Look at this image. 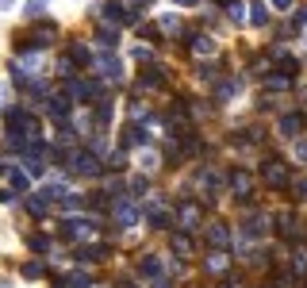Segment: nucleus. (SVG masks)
<instances>
[{
  "instance_id": "a878e982",
  "label": "nucleus",
  "mask_w": 307,
  "mask_h": 288,
  "mask_svg": "<svg viewBox=\"0 0 307 288\" xmlns=\"http://www.w3.org/2000/svg\"><path fill=\"white\" fill-rule=\"evenodd\" d=\"M177 4H196V0H177Z\"/></svg>"
},
{
  "instance_id": "5701e85b",
  "label": "nucleus",
  "mask_w": 307,
  "mask_h": 288,
  "mask_svg": "<svg viewBox=\"0 0 307 288\" xmlns=\"http://www.w3.org/2000/svg\"><path fill=\"white\" fill-rule=\"evenodd\" d=\"M292 0H272V8H288Z\"/></svg>"
},
{
  "instance_id": "4be33fe9",
  "label": "nucleus",
  "mask_w": 307,
  "mask_h": 288,
  "mask_svg": "<svg viewBox=\"0 0 307 288\" xmlns=\"http://www.w3.org/2000/svg\"><path fill=\"white\" fill-rule=\"evenodd\" d=\"M296 23H299V27L307 23V12H296Z\"/></svg>"
},
{
  "instance_id": "423d86ee",
  "label": "nucleus",
  "mask_w": 307,
  "mask_h": 288,
  "mask_svg": "<svg viewBox=\"0 0 307 288\" xmlns=\"http://www.w3.org/2000/svg\"><path fill=\"white\" fill-rule=\"evenodd\" d=\"M50 115L65 119V115H70V100H65V96H54V100H50Z\"/></svg>"
},
{
  "instance_id": "0eeeda50",
  "label": "nucleus",
  "mask_w": 307,
  "mask_h": 288,
  "mask_svg": "<svg viewBox=\"0 0 307 288\" xmlns=\"http://www.w3.org/2000/svg\"><path fill=\"white\" fill-rule=\"evenodd\" d=\"M142 273H146V277H161V262L154 258V253H146V258H142Z\"/></svg>"
},
{
  "instance_id": "a211bd4d",
  "label": "nucleus",
  "mask_w": 307,
  "mask_h": 288,
  "mask_svg": "<svg viewBox=\"0 0 307 288\" xmlns=\"http://www.w3.org/2000/svg\"><path fill=\"white\" fill-rule=\"evenodd\" d=\"M246 188H250V177H246V173H234V192H246Z\"/></svg>"
},
{
  "instance_id": "9b49d317",
  "label": "nucleus",
  "mask_w": 307,
  "mask_h": 288,
  "mask_svg": "<svg viewBox=\"0 0 307 288\" xmlns=\"http://www.w3.org/2000/svg\"><path fill=\"white\" fill-rule=\"evenodd\" d=\"M173 250L188 258V253H192V242H188V235H173Z\"/></svg>"
},
{
  "instance_id": "39448f33",
  "label": "nucleus",
  "mask_w": 307,
  "mask_h": 288,
  "mask_svg": "<svg viewBox=\"0 0 307 288\" xmlns=\"http://www.w3.org/2000/svg\"><path fill=\"white\" fill-rule=\"evenodd\" d=\"M265 181H269V184H284V181H288V173H284L277 162H269V166H265Z\"/></svg>"
},
{
  "instance_id": "6e6552de",
  "label": "nucleus",
  "mask_w": 307,
  "mask_h": 288,
  "mask_svg": "<svg viewBox=\"0 0 307 288\" xmlns=\"http://www.w3.org/2000/svg\"><path fill=\"white\" fill-rule=\"evenodd\" d=\"M181 223H184V227H192V223H200V208H196V204L181 208Z\"/></svg>"
},
{
  "instance_id": "9d476101",
  "label": "nucleus",
  "mask_w": 307,
  "mask_h": 288,
  "mask_svg": "<svg viewBox=\"0 0 307 288\" xmlns=\"http://www.w3.org/2000/svg\"><path fill=\"white\" fill-rule=\"evenodd\" d=\"M299 131V115H284L281 119V135H296Z\"/></svg>"
},
{
  "instance_id": "bb28decb",
  "label": "nucleus",
  "mask_w": 307,
  "mask_h": 288,
  "mask_svg": "<svg viewBox=\"0 0 307 288\" xmlns=\"http://www.w3.org/2000/svg\"><path fill=\"white\" fill-rule=\"evenodd\" d=\"M0 4H12V0H0Z\"/></svg>"
},
{
  "instance_id": "7ed1b4c3",
  "label": "nucleus",
  "mask_w": 307,
  "mask_h": 288,
  "mask_svg": "<svg viewBox=\"0 0 307 288\" xmlns=\"http://www.w3.org/2000/svg\"><path fill=\"white\" fill-rule=\"evenodd\" d=\"M61 227H65V235H70V238H88V235H92V227H88L85 219H65Z\"/></svg>"
},
{
  "instance_id": "412c9836",
  "label": "nucleus",
  "mask_w": 307,
  "mask_h": 288,
  "mask_svg": "<svg viewBox=\"0 0 307 288\" xmlns=\"http://www.w3.org/2000/svg\"><path fill=\"white\" fill-rule=\"evenodd\" d=\"M296 157H299V162H307V142H299V146H296Z\"/></svg>"
},
{
  "instance_id": "dca6fc26",
  "label": "nucleus",
  "mask_w": 307,
  "mask_h": 288,
  "mask_svg": "<svg viewBox=\"0 0 307 288\" xmlns=\"http://www.w3.org/2000/svg\"><path fill=\"white\" fill-rule=\"evenodd\" d=\"M88 284V277H85V273H77V277H70V280H65V288H85Z\"/></svg>"
},
{
  "instance_id": "ddd939ff",
  "label": "nucleus",
  "mask_w": 307,
  "mask_h": 288,
  "mask_svg": "<svg viewBox=\"0 0 307 288\" xmlns=\"http://www.w3.org/2000/svg\"><path fill=\"white\" fill-rule=\"evenodd\" d=\"M27 208L35 211V215H46V196H35V200H27Z\"/></svg>"
},
{
  "instance_id": "4468645a",
  "label": "nucleus",
  "mask_w": 307,
  "mask_h": 288,
  "mask_svg": "<svg viewBox=\"0 0 307 288\" xmlns=\"http://www.w3.org/2000/svg\"><path fill=\"white\" fill-rule=\"evenodd\" d=\"M211 50H215V43H211L208 35H203V39H196V54H211Z\"/></svg>"
},
{
  "instance_id": "aec40b11",
  "label": "nucleus",
  "mask_w": 307,
  "mask_h": 288,
  "mask_svg": "<svg viewBox=\"0 0 307 288\" xmlns=\"http://www.w3.org/2000/svg\"><path fill=\"white\" fill-rule=\"evenodd\" d=\"M123 142H127V146H139V142H142V131H134V127H131V131H127V139H123Z\"/></svg>"
},
{
  "instance_id": "1a4fd4ad",
  "label": "nucleus",
  "mask_w": 307,
  "mask_h": 288,
  "mask_svg": "<svg viewBox=\"0 0 307 288\" xmlns=\"http://www.w3.org/2000/svg\"><path fill=\"white\" fill-rule=\"evenodd\" d=\"M208 238H211V246H227V227H219V223H215V227L208 231Z\"/></svg>"
},
{
  "instance_id": "20e7f679",
  "label": "nucleus",
  "mask_w": 307,
  "mask_h": 288,
  "mask_svg": "<svg viewBox=\"0 0 307 288\" xmlns=\"http://www.w3.org/2000/svg\"><path fill=\"white\" fill-rule=\"evenodd\" d=\"M115 219H119L123 227H131L134 219H139V211H134V208H131V204H115Z\"/></svg>"
},
{
  "instance_id": "cd10ccee",
  "label": "nucleus",
  "mask_w": 307,
  "mask_h": 288,
  "mask_svg": "<svg viewBox=\"0 0 307 288\" xmlns=\"http://www.w3.org/2000/svg\"><path fill=\"white\" fill-rule=\"evenodd\" d=\"M0 288H4V284H0Z\"/></svg>"
},
{
  "instance_id": "2eb2a0df",
  "label": "nucleus",
  "mask_w": 307,
  "mask_h": 288,
  "mask_svg": "<svg viewBox=\"0 0 307 288\" xmlns=\"http://www.w3.org/2000/svg\"><path fill=\"white\" fill-rule=\"evenodd\" d=\"M46 0H27V16H43Z\"/></svg>"
},
{
  "instance_id": "393cba45",
  "label": "nucleus",
  "mask_w": 307,
  "mask_h": 288,
  "mask_svg": "<svg viewBox=\"0 0 307 288\" xmlns=\"http://www.w3.org/2000/svg\"><path fill=\"white\" fill-rule=\"evenodd\" d=\"M296 192H299V196H307V181H303V184H296Z\"/></svg>"
},
{
  "instance_id": "f257e3e1",
  "label": "nucleus",
  "mask_w": 307,
  "mask_h": 288,
  "mask_svg": "<svg viewBox=\"0 0 307 288\" xmlns=\"http://www.w3.org/2000/svg\"><path fill=\"white\" fill-rule=\"evenodd\" d=\"M92 61H96V70H104V77H119L123 73V66H119V58L115 54H92Z\"/></svg>"
},
{
  "instance_id": "f8f14e48",
  "label": "nucleus",
  "mask_w": 307,
  "mask_h": 288,
  "mask_svg": "<svg viewBox=\"0 0 307 288\" xmlns=\"http://www.w3.org/2000/svg\"><path fill=\"white\" fill-rule=\"evenodd\" d=\"M23 277H27V280L43 277V262H27V265H23Z\"/></svg>"
},
{
  "instance_id": "f03ea898",
  "label": "nucleus",
  "mask_w": 307,
  "mask_h": 288,
  "mask_svg": "<svg viewBox=\"0 0 307 288\" xmlns=\"http://www.w3.org/2000/svg\"><path fill=\"white\" fill-rule=\"evenodd\" d=\"M73 169H77V173H88V177H92V173H100V162H96L92 154H73Z\"/></svg>"
},
{
  "instance_id": "6ab92c4d",
  "label": "nucleus",
  "mask_w": 307,
  "mask_h": 288,
  "mask_svg": "<svg viewBox=\"0 0 307 288\" xmlns=\"http://www.w3.org/2000/svg\"><path fill=\"white\" fill-rule=\"evenodd\" d=\"M96 119H100V123L112 119V104H100V108H96Z\"/></svg>"
},
{
  "instance_id": "f3484780",
  "label": "nucleus",
  "mask_w": 307,
  "mask_h": 288,
  "mask_svg": "<svg viewBox=\"0 0 307 288\" xmlns=\"http://www.w3.org/2000/svg\"><path fill=\"white\" fill-rule=\"evenodd\" d=\"M211 269H215V273H219V269H227V258H223V253H211Z\"/></svg>"
},
{
  "instance_id": "b1692460",
  "label": "nucleus",
  "mask_w": 307,
  "mask_h": 288,
  "mask_svg": "<svg viewBox=\"0 0 307 288\" xmlns=\"http://www.w3.org/2000/svg\"><path fill=\"white\" fill-rule=\"evenodd\" d=\"M4 100H8V88H4V85H0V108H4Z\"/></svg>"
}]
</instances>
